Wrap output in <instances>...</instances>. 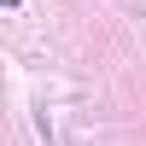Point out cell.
I'll return each mask as SVG.
<instances>
[{"mask_svg":"<svg viewBox=\"0 0 146 146\" xmlns=\"http://www.w3.org/2000/svg\"><path fill=\"white\" fill-rule=\"evenodd\" d=\"M35 129H41V140H47V146H70V140H64V135L53 129V117H47V105H35Z\"/></svg>","mask_w":146,"mask_h":146,"instance_id":"cell-1","label":"cell"}]
</instances>
